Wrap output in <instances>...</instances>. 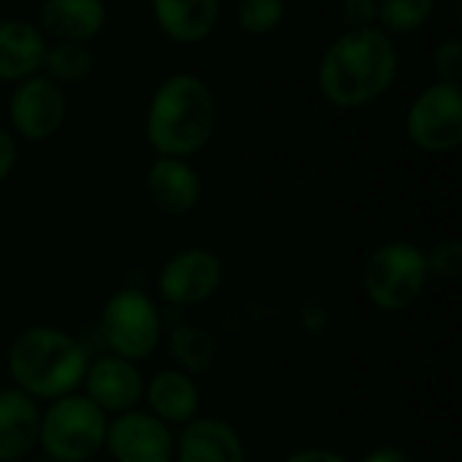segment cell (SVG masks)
I'll return each instance as SVG.
<instances>
[{
	"label": "cell",
	"mask_w": 462,
	"mask_h": 462,
	"mask_svg": "<svg viewBox=\"0 0 462 462\" xmlns=\"http://www.w3.org/2000/svg\"><path fill=\"white\" fill-rule=\"evenodd\" d=\"M84 387H87V398L97 409L125 414L138 406L143 395V376L135 368V363L108 355L87 365Z\"/></svg>",
	"instance_id": "11"
},
{
	"label": "cell",
	"mask_w": 462,
	"mask_h": 462,
	"mask_svg": "<svg viewBox=\"0 0 462 462\" xmlns=\"http://www.w3.org/2000/svg\"><path fill=\"white\" fill-rule=\"evenodd\" d=\"M171 355L187 376H203L217 357V341L198 325H179L171 333Z\"/></svg>",
	"instance_id": "19"
},
{
	"label": "cell",
	"mask_w": 462,
	"mask_h": 462,
	"mask_svg": "<svg viewBox=\"0 0 462 462\" xmlns=\"http://www.w3.org/2000/svg\"><path fill=\"white\" fill-rule=\"evenodd\" d=\"M41 414L30 395L16 387L0 390V462L27 457L38 444Z\"/></svg>",
	"instance_id": "14"
},
{
	"label": "cell",
	"mask_w": 462,
	"mask_h": 462,
	"mask_svg": "<svg viewBox=\"0 0 462 462\" xmlns=\"http://www.w3.org/2000/svg\"><path fill=\"white\" fill-rule=\"evenodd\" d=\"M222 0H152V14L157 27L173 43H200L219 22Z\"/></svg>",
	"instance_id": "15"
},
{
	"label": "cell",
	"mask_w": 462,
	"mask_h": 462,
	"mask_svg": "<svg viewBox=\"0 0 462 462\" xmlns=\"http://www.w3.org/2000/svg\"><path fill=\"white\" fill-rule=\"evenodd\" d=\"M87 365L84 346L73 336L46 325L22 330L8 349V374L16 382V390L32 401H57L76 393Z\"/></svg>",
	"instance_id": "3"
},
{
	"label": "cell",
	"mask_w": 462,
	"mask_h": 462,
	"mask_svg": "<svg viewBox=\"0 0 462 462\" xmlns=\"http://www.w3.org/2000/svg\"><path fill=\"white\" fill-rule=\"evenodd\" d=\"M149 414H154L165 425H187L198 417L200 393L192 376L184 371H160L143 387Z\"/></svg>",
	"instance_id": "17"
},
{
	"label": "cell",
	"mask_w": 462,
	"mask_h": 462,
	"mask_svg": "<svg viewBox=\"0 0 462 462\" xmlns=\"http://www.w3.org/2000/svg\"><path fill=\"white\" fill-rule=\"evenodd\" d=\"M116 462H173V436L149 411H125L108 422L106 444Z\"/></svg>",
	"instance_id": "10"
},
{
	"label": "cell",
	"mask_w": 462,
	"mask_h": 462,
	"mask_svg": "<svg viewBox=\"0 0 462 462\" xmlns=\"http://www.w3.org/2000/svg\"><path fill=\"white\" fill-rule=\"evenodd\" d=\"M217 103L195 73H173L154 89L146 111V141L157 157H192L214 135Z\"/></svg>",
	"instance_id": "2"
},
{
	"label": "cell",
	"mask_w": 462,
	"mask_h": 462,
	"mask_svg": "<svg viewBox=\"0 0 462 462\" xmlns=\"http://www.w3.org/2000/svg\"><path fill=\"white\" fill-rule=\"evenodd\" d=\"M146 189L152 203L171 217L189 214L203 195V181L195 168L181 157H157L146 173Z\"/></svg>",
	"instance_id": "12"
},
{
	"label": "cell",
	"mask_w": 462,
	"mask_h": 462,
	"mask_svg": "<svg viewBox=\"0 0 462 462\" xmlns=\"http://www.w3.org/2000/svg\"><path fill=\"white\" fill-rule=\"evenodd\" d=\"M51 81H62V84H76L84 81L92 70H95V54L89 51L87 43H76V41H54L51 46H46L43 54V65H41Z\"/></svg>",
	"instance_id": "20"
},
{
	"label": "cell",
	"mask_w": 462,
	"mask_h": 462,
	"mask_svg": "<svg viewBox=\"0 0 462 462\" xmlns=\"http://www.w3.org/2000/svg\"><path fill=\"white\" fill-rule=\"evenodd\" d=\"M49 462H54V460H49Z\"/></svg>",
	"instance_id": "29"
},
{
	"label": "cell",
	"mask_w": 462,
	"mask_h": 462,
	"mask_svg": "<svg viewBox=\"0 0 462 462\" xmlns=\"http://www.w3.org/2000/svg\"><path fill=\"white\" fill-rule=\"evenodd\" d=\"M14 162H16V143L11 138V133L0 127V184L14 171Z\"/></svg>",
	"instance_id": "26"
},
{
	"label": "cell",
	"mask_w": 462,
	"mask_h": 462,
	"mask_svg": "<svg viewBox=\"0 0 462 462\" xmlns=\"http://www.w3.org/2000/svg\"><path fill=\"white\" fill-rule=\"evenodd\" d=\"M428 257V273L444 282H457L462 276V241L460 238H447L436 244V249Z\"/></svg>",
	"instance_id": "23"
},
{
	"label": "cell",
	"mask_w": 462,
	"mask_h": 462,
	"mask_svg": "<svg viewBox=\"0 0 462 462\" xmlns=\"http://www.w3.org/2000/svg\"><path fill=\"white\" fill-rule=\"evenodd\" d=\"M428 279V257L417 244L387 241L368 257L363 287L376 309L403 311L422 295Z\"/></svg>",
	"instance_id": "5"
},
{
	"label": "cell",
	"mask_w": 462,
	"mask_h": 462,
	"mask_svg": "<svg viewBox=\"0 0 462 462\" xmlns=\"http://www.w3.org/2000/svg\"><path fill=\"white\" fill-rule=\"evenodd\" d=\"M436 11V0H379V30L387 35L417 32L430 22Z\"/></svg>",
	"instance_id": "21"
},
{
	"label": "cell",
	"mask_w": 462,
	"mask_h": 462,
	"mask_svg": "<svg viewBox=\"0 0 462 462\" xmlns=\"http://www.w3.org/2000/svg\"><path fill=\"white\" fill-rule=\"evenodd\" d=\"M287 462H349L346 457H341L338 452L330 449H300L295 455H290Z\"/></svg>",
	"instance_id": "27"
},
{
	"label": "cell",
	"mask_w": 462,
	"mask_h": 462,
	"mask_svg": "<svg viewBox=\"0 0 462 462\" xmlns=\"http://www.w3.org/2000/svg\"><path fill=\"white\" fill-rule=\"evenodd\" d=\"M176 462H246L238 433L214 417L192 420L184 425Z\"/></svg>",
	"instance_id": "13"
},
{
	"label": "cell",
	"mask_w": 462,
	"mask_h": 462,
	"mask_svg": "<svg viewBox=\"0 0 462 462\" xmlns=\"http://www.w3.org/2000/svg\"><path fill=\"white\" fill-rule=\"evenodd\" d=\"M222 284V263L208 249H184L173 254L157 279L160 295L171 306H200L217 295Z\"/></svg>",
	"instance_id": "9"
},
{
	"label": "cell",
	"mask_w": 462,
	"mask_h": 462,
	"mask_svg": "<svg viewBox=\"0 0 462 462\" xmlns=\"http://www.w3.org/2000/svg\"><path fill=\"white\" fill-rule=\"evenodd\" d=\"M433 68L439 81L447 84H460L462 79V41L457 35L441 41L433 51Z\"/></svg>",
	"instance_id": "24"
},
{
	"label": "cell",
	"mask_w": 462,
	"mask_h": 462,
	"mask_svg": "<svg viewBox=\"0 0 462 462\" xmlns=\"http://www.w3.org/2000/svg\"><path fill=\"white\" fill-rule=\"evenodd\" d=\"M46 35L22 19L0 22V81H22L41 70Z\"/></svg>",
	"instance_id": "16"
},
{
	"label": "cell",
	"mask_w": 462,
	"mask_h": 462,
	"mask_svg": "<svg viewBox=\"0 0 462 462\" xmlns=\"http://www.w3.org/2000/svg\"><path fill=\"white\" fill-rule=\"evenodd\" d=\"M341 16L349 30L376 27L379 22V0H341Z\"/></svg>",
	"instance_id": "25"
},
{
	"label": "cell",
	"mask_w": 462,
	"mask_h": 462,
	"mask_svg": "<svg viewBox=\"0 0 462 462\" xmlns=\"http://www.w3.org/2000/svg\"><path fill=\"white\" fill-rule=\"evenodd\" d=\"M108 420L87 395H62L41 417L38 444L54 462H87L106 444Z\"/></svg>",
	"instance_id": "4"
},
{
	"label": "cell",
	"mask_w": 462,
	"mask_h": 462,
	"mask_svg": "<svg viewBox=\"0 0 462 462\" xmlns=\"http://www.w3.org/2000/svg\"><path fill=\"white\" fill-rule=\"evenodd\" d=\"M65 92L49 76H30L16 81L11 100H8V119L11 127L27 141H46L51 138L65 122Z\"/></svg>",
	"instance_id": "8"
},
{
	"label": "cell",
	"mask_w": 462,
	"mask_h": 462,
	"mask_svg": "<svg viewBox=\"0 0 462 462\" xmlns=\"http://www.w3.org/2000/svg\"><path fill=\"white\" fill-rule=\"evenodd\" d=\"M398 76V49L379 27L346 30L322 54L317 84L336 108H363L379 100Z\"/></svg>",
	"instance_id": "1"
},
{
	"label": "cell",
	"mask_w": 462,
	"mask_h": 462,
	"mask_svg": "<svg viewBox=\"0 0 462 462\" xmlns=\"http://www.w3.org/2000/svg\"><path fill=\"white\" fill-rule=\"evenodd\" d=\"M409 141L428 154H447L462 143L460 84L436 81L425 87L406 114Z\"/></svg>",
	"instance_id": "7"
},
{
	"label": "cell",
	"mask_w": 462,
	"mask_h": 462,
	"mask_svg": "<svg viewBox=\"0 0 462 462\" xmlns=\"http://www.w3.org/2000/svg\"><path fill=\"white\" fill-rule=\"evenodd\" d=\"M108 19L103 0H43L41 24L57 41H92Z\"/></svg>",
	"instance_id": "18"
},
{
	"label": "cell",
	"mask_w": 462,
	"mask_h": 462,
	"mask_svg": "<svg viewBox=\"0 0 462 462\" xmlns=\"http://www.w3.org/2000/svg\"><path fill=\"white\" fill-rule=\"evenodd\" d=\"M100 333L116 357L130 363L146 360L160 344V314L149 295L119 290L100 311Z\"/></svg>",
	"instance_id": "6"
},
{
	"label": "cell",
	"mask_w": 462,
	"mask_h": 462,
	"mask_svg": "<svg viewBox=\"0 0 462 462\" xmlns=\"http://www.w3.org/2000/svg\"><path fill=\"white\" fill-rule=\"evenodd\" d=\"M284 0H238V27L249 35L273 32L284 22Z\"/></svg>",
	"instance_id": "22"
},
{
	"label": "cell",
	"mask_w": 462,
	"mask_h": 462,
	"mask_svg": "<svg viewBox=\"0 0 462 462\" xmlns=\"http://www.w3.org/2000/svg\"><path fill=\"white\" fill-rule=\"evenodd\" d=\"M360 462H414L403 449H395V447H382V449H374L368 452Z\"/></svg>",
	"instance_id": "28"
}]
</instances>
